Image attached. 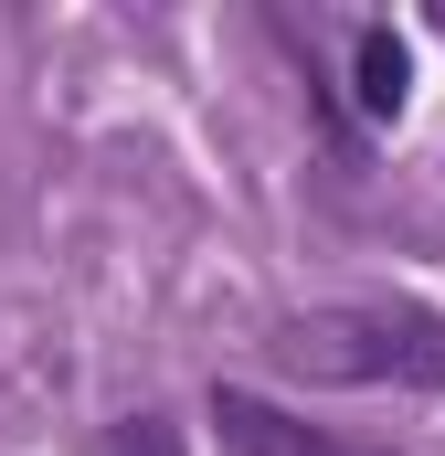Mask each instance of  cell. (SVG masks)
<instances>
[{
  "mask_svg": "<svg viewBox=\"0 0 445 456\" xmlns=\"http://www.w3.org/2000/svg\"><path fill=\"white\" fill-rule=\"evenodd\" d=\"M287 382H329V393H445V319L435 308H308L276 330Z\"/></svg>",
  "mask_w": 445,
  "mask_h": 456,
  "instance_id": "cell-1",
  "label": "cell"
},
{
  "mask_svg": "<svg viewBox=\"0 0 445 456\" xmlns=\"http://www.w3.org/2000/svg\"><path fill=\"white\" fill-rule=\"evenodd\" d=\"M213 436L222 456H360V446H329L297 414H276V403H255V393H213Z\"/></svg>",
  "mask_w": 445,
  "mask_h": 456,
  "instance_id": "cell-2",
  "label": "cell"
},
{
  "mask_svg": "<svg viewBox=\"0 0 445 456\" xmlns=\"http://www.w3.org/2000/svg\"><path fill=\"white\" fill-rule=\"evenodd\" d=\"M350 96H360L371 117H392V107H403V43H392L382 21L360 32V86H350Z\"/></svg>",
  "mask_w": 445,
  "mask_h": 456,
  "instance_id": "cell-3",
  "label": "cell"
},
{
  "mask_svg": "<svg viewBox=\"0 0 445 456\" xmlns=\"http://www.w3.org/2000/svg\"><path fill=\"white\" fill-rule=\"evenodd\" d=\"M107 456H181V425H170V414H127L107 436Z\"/></svg>",
  "mask_w": 445,
  "mask_h": 456,
  "instance_id": "cell-4",
  "label": "cell"
}]
</instances>
